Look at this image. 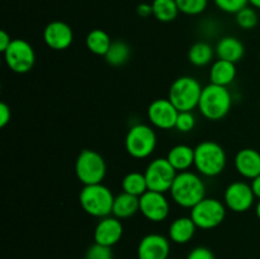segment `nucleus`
I'll use <instances>...</instances> for the list:
<instances>
[{
  "label": "nucleus",
  "mask_w": 260,
  "mask_h": 259,
  "mask_svg": "<svg viewBox=\"0 0 260 259\" xmlns=\"http://www.w3.org/2000/svg\"><path fill=\"white\" fill-rule=\"evenodd\" d=\"M169 193L174 203L190 210L206 197V184L197 173L180 172L175 177Z\"/></svg>",
  "instance_id": "f257e3e1"
},
{
  "label": "nucleus",
  "mask_w": 260,
  "mask_h": 259,
  "mask_svg": "<svg viewBox=\"0 0 260 259\" xmlns=\"http://www.w3.org/2000/svg\"><path fill=\"white\" fill-rule=\"evenodd\" d=\"M233 106V96L226 86L208 84L201 94L198 109L205 118L210 121H220L228 116Z\"/></svg>",
  "instance_id": "f03ea898"
},
{
  "label": "nucleus",
  "mask_w": 260,
  "mask_h": 259,
  "mask_svg": "<svg viewBox=\"0 0 260 259\" xmlns=\"http://www.w3.org/2000/svg\"><path fill=\"white\" fill-rule=\"evenodd\" d=\"M228 156L220 144L202 141L194 147V168L203 177H217L225 170Z\"/></svg>",
  "instance_id": "7ed1b4c3"
},
{
  "label": "nucleus",
  "mask_w": 260,
  "mask_h": 259,
  "mask_svg": "<svg viewBox=\"0 0 260 259\" xmlns=\"http://www.w3.org/2000/svg\"><path fill=\"white\" fill-rule=\"evenodd\" d=\"M114 197L112 190L103 183L84 185L79 195L81 208L93 217L103 218L112 215Z\"/></svg>",
  "instance_id": "20e7f679"
},
{
  "label": "nucleus",
  "mask_w": 260,
  "mask_h": 259,
  "mask_svg": "<svg viewBox=\"0 0 260 259\" xmlns=\"http://www.w3.org/2000/svg\"><path fill=\"white\" fill-rule=\"evenodd\" d=\"M202 90L203 88L197 79L192 76H180L170 85L168 99L179 112L193 111L198 108Z\"/></svg>",
  "instance_id": "39448f33"
},
{
  "label": "nucleus",
  "mask_w": 260,
  "mask_h": 259,
  "mask_svg": "<svg viewBox=\"0 0 260 259\" xmlns=\"http://www.w3.org/2000/svg\"><path fill=\"white\" fill-rule=\"evenodd\" d=\"M156 132L149 124L137 123L128 130L124 139V147L129 156L146 159L156 149Z\"/></svg>",
  "instance_id": "423d86ee"
},
{
  "label": "nucleus",
  "mask_w": 260,
  "mask_h": 259,
  "mask_svg": "<svg viewBox=\"0 0 260 259\" xmlns=\"http://www.w3.org/2000/svg\"><path fill=\"white\" fill-rule=\"evenodd\" d=\"M75 174L84 185L102 183L107 174L106 160L95 150H83L76 157Z\"/></svg>",
  "instance_id": "0eeeda50"
},
{
  "label": "nucleus",
  "mask_w": 260,
  "mask_h": 259,
  "mask_svg": "<svg viewBox=\"0 0 260 259\" xmlns=\"http://www.w3.org/2000/svg\"><path fill=\"white\" fill-rule=\"evenodd\" d=\"M228 207L225 203L216 198L205 197L193 208H190V217L198 229L211 230L223 222Z\"/></svg>",
  "instance_id": "6e6552de"
},
{
  "label": "nucleus",
  "mask_w": 260,
  "mask_h": 259,
  "mask_svg": "<svg viewBox=\"0 0 260 259\" xmlns=\"http://www.w3.org/2000/svg\"><path fill=\"white\" fill-rule=\"evenodd\" d=\"M8 68L17 74L30 71L36 62V52L32 45L23 38H14L9 47L3 52Z\"/></svg>",
  "instance_id": "1a4fd4ad"
},
{
  "label": "nucleus",
  "mask_w": 260,
  "mask_h": 259,
  "mask_svg": "<svg viewBox=\"0 0 260 259\" xmlns=\"http://www.w3.org/2000/svg\"><path fill=\"white\" fill-rule=\"evenodd\" d=\"M178 172L168 161L167 157H156L151 160L145 170L149 190L167 193L172 188Z\"/></svg>",
  "instance_id": "9d476101"
},
{
  "label": "nucleus",
  "mask_w": 260,
  "mask_h": 259,
  "mask_svg": "<svg viewBox=\"0 0 260 259\" xmlns=\"http://www.w3.org/2000/svg\"><path fill=\"white\" fill-rule=\"evenodd\" d=\"M255 201L251 185L246 182H233L223 193V203L230 211L243 213L250 210Z\"/></svg>",
  "instance_id": "9b49d317"
},
{
  "label": "nucleus",
  "mask_w": 260,
  "mask_h": 259,
  "mask_svg": "<svg viewBox=\"0 0 260 259\" xmlns=\"http://www.w3.org/2000/svg\"><path fill=\"white\" fill-rule=\"evenodd\" d=\"M140 212L152 222L167 220L170 212V203L165 193L147 190L140 197Z\"/></svg>",
  "instance_id": "f8f14e48"
},
{
  "label": "nucleus",
  "mask_w": 260,
  "mask_h": 259,
  "mask_svg": "<svg viewBox=\"0 0 260 259\" xmlns=\"http://www.w3.org/2000/svg\"><path fill=\"white\" fill-rule=\"evenodd\" d=\"M178 114H179V111L168 98L155 99L147 108L149 122L160 130L175 128Z\"/></svg>",
  "instance_id": "ddd939ff"
},
{
  "label": "nucleus",
  "mask_w": 260,
  "mask_h": 259,
  "mask_svg": "<svg viewBox=\"0 0 260 259\" xmlns=\"http://www.w3.org/2000/svg\"><path fill=\"white\" fill-rule=\"evenodd\" d=\"M43 41L51 50L63 51L73 43L74 32L68 23L53 20L43 29Z\"/></svg>",
  "instance_id": "4468645a"
},
{
  "label": "nucleus",
  "mask_w": 260,
  "mask_h": 259,
  "mask_svg": "<svg viewBox=\"0 0 260 259\" xmlns=\"http://www.w3.org/2000/svg\"><path fill=\"white\" fill-rule=\"evenodd\" d=\"M169 240L160 234L145 235L137 246L139 259H169Z\"/></svg>",
  "instance_id": "2eb2a0df"
},
{
  "label": "nucleus",
  "mask_w": 260,
  "mask_h": 259,
  "mask_svg": "<svg viewBox=\"0 0 260 259\" xmlns=\"http://www.w3.org/2000/svg\"><path fill=\"white\" fill-rule=\"evenodd\" d=\"M123 235V225L121 220L112 216H107L99 220L94 229V241L106 246H113L121 240Z\"/></svg>",
  "instance_id": "dca6fc26"
},
{
  "label": "nucleus",
  "mask_w": 260,
  "mask_h": 259,
  "mask_svg": "<svg viewBox=\"0 0 260 259\" xmlns=\"http://www.w3.org/2000/svg\"><path fill=\"white\" fill-rule=\"evenodd\" d=\"M234 163L239 174L246 179L251 180L260 175V152L258 150L250 147L239 150Z\"/></svg>",
  "instance_id": "f3484780"
},
{
  "label": "nucleus",
  "mask_w": 260,
  "mask_h": 259,
  "mask_svg": "<svg viewBox=\"0 0 260 259\" xmlns=\"http://www.w3.org/2000/svg\"><path fill=\"white\" fill-rule=\"evenodd\" d=\"M215 52L220 60L236 63L245 55V47L239 38L234 37V36H226L218 41L215 47Z\"/></svg>",
  "instance_id": "a211bd4d"
},
{
  "label": "nucleus",
  "mask_w": 260,
  "mask_h": 259,
  "mask_svg": "<svg viewBox=\"0 0 260 259\" xmlns=\"http://www.w3.org/2000/svg\"><path fill=\"white\" fill-rule=\"evenodd\" d=\"M197 229L190 216H182L170 223L169 239L175 244H187L192 240Z\"/></svg>",
  "instance_id": "6ab92c4d"
},
{
  "label": "nucleus",
  "mask_w": 260,
  "mask_h": 259,
  "mask_svg": "<svg viewBox=\"0 0 260 259\" xmlns=\"http://www.w3.org/2000/svg\"><path fill=\"white\" fill-rule=\"evenodd\" d=\"M167 159L178 173L187 172L194 167V149L189 145H175L169 150Z\"/></svg>",
  "instance_id": "aec40b11"
},
{
  "label": "nucleus",
  "mask_w": 260,
  "mask_h": 259,
  "mask_svg": "<svg viewBox=\"0 0 260 259\" xmlns=\"http://www.w3.org/2000/svg\"><path fill=\"white\" fill-rule=\"evenodd\" d=\"M236 78V66L234 62L225 60H217L212 63L210 69V83L215 85L226 86L234 83Z\"/></svg>",
  "instance_id": "412c9836"
},
{
  "label": "nucleus",
  "mask_w": 260,
  "mask_h": 259,
  "mask_svg": "<svg viewBox=\"0 0 260 259\" xmlns=\"http://www.w3.org/2000/svg\"><path fill=\"white\" fill-rule=\"evenodd\" d=\"M140 212V197L132 196L129 193L122 192L114 197L113 211L112 215L119 220L129 218Z\"/></svg>",
  "instance_id": "4be33fe9"
},
{
  "label": "nucleus",
  "mask_w": 260,
  "mask_h": 259,
  "mask_svg": "<svg viewBox=\"0 0 260 259\" xmlns=\"http://www.w3.org/2000/svg\"><path fill=\"white\" fill-rule=\"evenodd\" d=\"M112 42H113V41L111 40L108 33L103 29H99V28L90 30L85 38L86 48H88L91 53H94V55L103 56V57L106 56V53L108 52Z\"/></svg>",
  "instance_id": "5701e85b"
},
{
  "label": "nucleus",
  "mask_w": 260,
  "mask_h": 259,
  "mask_svg": "<svg viewBox=\"0 0 260 259\" xmlns=\"http://www.w3.org/2000/svg\"><path fill=\"white\" fill-rule=\"evenodd\" d=\"M216 55L215 48L207 42H196L190 46L188 51V60L192 65L202 68L212 62L213 56Z\"/></svg>",
  "instance_id": "b1692460"
},
{
  "label": "nucleus",
  "mask_w": 260,
  "mask_h": 259,
  "mask_svg": "<svg viewBox=\"0 0 260 259\" xmlns=\"http://www.w3.org/2000/svg\"><path fill=\"white\" fill-rule=\"evenodd\" d=\"M152 15L159 22H173L179 14V8L175 0H152Z\"/></svg>",
  "instance_id": "393cba45"
},
{
  "label": "nucleus",
  "mask_w": 260,
  "mask_h": 259,
  "mask_svg": "<svg viewBox=\"0 0 260 259\" xmlns=\"http://www.w3.org/2000/svg\"><path fill=\"white\" fill-rule=\"evenodd\" d=\"M122 189H123L122 192L129 193V195L136 196V197H141L144 193L149 190L145 173L131 172L124 175L123 179H122Z\"/></svg>",
  "instance_id": "a878e982"
},
{
  "label": "nucleus",
  "mask_w": 260,
  "mask_h": 259,
  "mask_svg": "<svg viewBox=\"0 0 260 259\" xmlns=\"http://www.w3.org/2000/svg\"><path fill=\"white\" fill-rule=\"evenodd\" d=\"M131 56V48L124 41H113L104 60L111 66H122L128 61Z\"/></svg>",
  "instance_id": "bb28decb"
},
{
  "label": "nucleus",
  "mask_w": 260,
  "mask_h": 259,
  "mask_svg": "<svg viewBox=\"0 0 260 259\" xmlns=\"http://www.w3.org/2000/svg\"><path fill=\"white\" fill-rule=\"evenodd\" d=\"M235 20L236 24L241 28V29H253L258 24V14H256V10L251 7H245L238 12L235 14Z\"/></svg>",
  "instance_id": "cd10ccee"
},
{
  "label": "nucleus",
  "mask_w": 260,
  "mask_h": 259,
  "mask_svg": "<svg viewBox=\"0 0 260 259\" xmlns=\"http://www.w3.org/2000/svg\"><path fill=\"white\" fill-rule=\"evenodd\" d=\"M179 12L185 15H200L207 9L208 0H175Z\"/></svg>",
  "instance_id": "c85d7f7f"
},
{
  "label": "nucleus",
  "mask_w": 260,
  "mask_h": 259,
  "mask_svg": "<svg viewBox=\"0 0 260 259\" xmlns=\"http://www.w3.org/2000/svg\"><path fill=\"white\" fill-rule=\"evenodd\" d=\"M213 2L218 9L229 14H236L249 4V0H213Z\"/></svg>",
  "instance_id": "c756f323"
},
{
  "label": "nucleus",
  "mask_w": 260,
  "mask_h": 259,
  "mask_svg": "<svg viewBox=\"0 0 260 259\" xmlns=\"http://www.w3.org/2000/svg\"><path fill=\"white\" fill-rule=\"evenodd\" d=\"M196 126V117L192 113V111L188 112H179L177 118V123H175V130L179 132L187 134L190 132Z\"/></svg>",
  "instance_id": "7c9ffc66"
},
{
  "label": "nucleus",
  "mask_w": 260,
  "mask_h": 259,
  "mask_svg": "<svg viewBox=\"0 0 260 259\" xmlns=\"http://www.w3.org/2000/svg\"><path fill=\"white\" fill-rule=\"evenodd\" d=\"M85 259H113V251H112L111 246L94 243L86 250Z\"/></svg>",
  "instance_id": "2f4dec72"
},
{
  "label": "nucleus",
  "mask_w": 260,
  "mask_h": 259,
  "mask_svg": "<svg viewBox=\"0 0 260 259\" xmlns=\"http://www.w3.org/2000/svg\"><path fill=\"white\" fill-rule=\"evenodd\" d=\"M187 259H215V255L206 246H197L188 254Z\"/></svg>",
  "instance_id": "473e14b6"
},
{
  "label": "nucleus",
  "mask_w": 260,
  "mask_h": 259,
  "mask_svg": "<svg viewBox=\"0 0 260 259\" xmlns=\"http://www.w3.org/2000/svg\"><path fill=\"white\" fill-rule=\"evenodd\" d=\"M10 118H12V112H10L9 106L3 102V103H0V127L4 128L10 122Z\"/></svg>",
  "instance_id": "72a5a7b5"
},
{
  "label": "nucleus",
  "mask_w": 260,
  "mask_h": 259,
  "mask_svg": "<svg viewBox=\"0 0 260 259\" xmlns=\"http://www.w3.org/2000/svg\"><path fill=\"white\" fill-rule=\"evenodd\" d=\"M136 13L141 18H149L152 15V5L149 3H141L137 5Z\"/></svg>",
  "instance_id": "f704fd0d"
},
{
  "label": "nucleus",
  "mask_w": 260,
  "mask_h": 259,
  "mask_svg": "<svg viewBox=\"0 0 260 259\" xmlns=\"http://www.w3.org/2000/svg\"><path fill=\"white\" fill-rule=\"evenodd\" d=\"M12 41L13 40L10 38V36L8 35L5 30H2V32H0V51H2V52H4V51L9 47V45L12 43Z\"/></svg>",
  "instance_id": "c9c22d12"
},
{
  "label": "nucleus",
  "mask_w": 260,
  "mask_h": 259,
  "mask_svg": "<svg viewBox=\"0 0 260 259\" xmlns=\"http://www.w3.org/2000/svg\"><path fill=\"white\" fill-rule=\"evenodd\" d=\"M250 185H251V189H253L255 198L260 200V175L255 177L254 179H251Z\"/></svg>",
  "instance_id": "e433bc0d"
},
{
  "label": "nucleus",
  "mask_w": 260,
  "mask_h": 259,
  "mask_svg": "<svg viewBox=\"0 0 260 259\" xmlns=\"http://www.w3.org/2000/svg\"><path fill=\"white\" fill-rule=\"evenodd\" d=\"M249 4H250L253 8L260 9V0H249Z\"/></svg>",
  "instance_id": "4c0bfd02"
},
{
  "label": "nucleus",
  "mask_w": 260,
  "mask_h": 259,
  "mask_svg": "<svg viewBox=\"0 0 260 259\" xmlns=\"http://www.w3.org/2000/svg\"><path fill=\"white\" fill-rule=\"evenodd\" d=\"M255 213H256V217L260 220V200L258 201V203H256L255 206Z\"/></svg>",
  "instance_id": "58836bf2"
},
{
  "label": "nucleus",
  "mask_w": 260,
  "mask_h": 259,
  "mask_svg": "<svg viewBox=\"0 0 260 259\" xmlns=\"http://www.w3.org/2000/svg\"><path fill=\"white\" fill-rule=\"evenodd\" d=\"M259 107H260V98H259Z\"/></svg>",
  "instance_id": "ea45409f"
},
{
  "label": "nucleus",
  "mask_w": 260,
  "mask_h": 259,
  "mask_svg": "<svg viewBox=\"0 0 260 259\" xmlns=\"http://www.w3.org/2000/svg\"><path fill=\"white\" fill-rule=\"evenodd\" d=\"M259 60H260V52H259Z\"/></svg>",
  "instance_id": "a19ab883"
},
{
  "label": "nucleus",
  "mask_w": 260,
  "mask_h": 259,
  "mask_svg": "<svg viewBox=\"0 0 260 259\" xmlns=\"http://www.w3.org/2000/svg\"><path fill=\"white\" fill-rule=\"evenodd\" d=\"M169 259H170V258H169Z\"/></svg>",
  "instance_id": "79ce46f5"
}]
</instances>
